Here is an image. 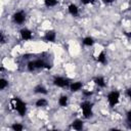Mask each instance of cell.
Returning a JSON list of instances; mask_svg holds the SVG:
<instances>
[{
  "mask_svg": "<svg viewBox=\"0 0 131 131\" xmlns=\"http://www.w3.org/2000/svg\"><path fill=\"white\" fill-rule=\"evenodd\" d=\"M12 19L16 24H23L25 21V19H26V13L24 11H16L12 15Z\"/></svg>",
  "mask_w": 131,
  "mask_h": 131,
  "instance_id": "8992f818",
  "label": "cell"
},
{
  "mask_svg": "<svg viewBox=\"0 0 131 131\" xmlns=\"http://www.w3.org/2000/svg\"><path fill=\"white\" fill-rule=\"evenodd\" d=\"M7 86H8V82H7V80H5L4 78L0 79V90L5 89Z\"/></svg>",
  "mask_w": 131,
  "mask_h": 131,
  "instance_id": "ffe728a7",
  "label": "cell"
},
{
  "mask_svg": "<svg viewBox=\"0 0 131 131\" xmlns=\"http://www.w3.org/2000/svg\"><path fill=\"white\" fill-rule=\"evenodd\" d=\"M10 106L15 110L19 116H25L26 113H27V106H26V103L24 101H21L19 98L17 97H14L10 100Z\"/></svg>",
  "mask_w": 131,
  "mask_h": 131,
  "instance_id": "6da1fadb",
  "label": "cell"
},
{
  "mask_svg": "<svg viewBox=\"0 0 131 131\" xmlns=\"http://www.w3.org/2000/svg\"><path fill=\"white\" fill-rule=\"evenodd\" d=\"M68 102H69V97L67 95H62L58 99V104L60 106H67L68 105Z\"/></svg>",
  "mask_w": 131,
  "mask_h": 131,
  "instance_id": "5bb4252c",
  "label": "cell"
},
{
  "mask_svg": "<svg viewBox=\"0 0 131 131\" xmlns=\"http://www.w3.org/2000/svg\"><path fill=\"white\" fill-rule=\"evenodd\" d=\"M34 92L37 93V94H46L47 93V90H46V88L43 85H37L34 88Z\"/></svg>",
  "mask_w": 131,
  "mask_h": 131,
  "instance_id": "4fadbf2b",
  "label": "cell"
},
{
  "mask_svg": "<svg viewBox=\"0 0 131 131\" xmlns=\"http://www.w3.org/2000/svg\"><path fill=\"white\" fill-rule=\"evenodd\" d=\"M115 0H102V2L103 3H105V4H111V3H113Z\"/></svg>",
  "mask_w": 131,
  "mask_h": 131,
  "instance_id": "d4e9b609",
  "label": "cell"
},
{
  "mask_svg": "<svg viewBox=\"0 0 131 131\" xmlns=\"http://www.w3.org/2000/svg\"><path fill=\"white\" fill-rule=\"evenodd\" d=\"M83 94H84L85 96H90V95L92 94V92H91V91H84Z\"/></svg>",
  "mask_w": 131,
  "mask_h": 131,
  "instance_id": "cb8c5ba5",
  "label": "cell"
},
{
  "mask_svg": "<svg viewBox=\"0 0 131 131\" xmlns=\"http://www.w3.org/2000/svg\"><path fill=\"white\" fill-rule=\"evenodd\" d=\"M19 34H20V37H21L23 40H26L27 41V40H31L32 39V32L29 29H27V28L21 29L20 32H19Z\"/></svg>",
  "mask_w": 131,
  "mask_h": 131,
  "instance_id": "52a82bcc",
  "label": "cell"
},
{
  "mask_svg": "<svg viewBox=\"0 0 131 131\" xmlns=\"http://www.w3.org/2000/svg\"><path fill=\"white\" fill-rule=\"evenodd\" d=\"M11 129L13 131H21L24 129V127H23V125H20L18 123H14V124L11 125Z\"/></svg>",
  "mask_w": 131,
  "mask_h": 131,
  "instance_id": "d6986e66",
  "label": "cell"
},
{
  "mask_svg": "<svg viewBox=\"0 0 131 131\" xmlns=\"http://www.w3.org/2000/svg\"><path fill=\"white\" fill-rule=\"evenodd\" d=\"M119 99H120V93L117 90L111 91L107 94V101H108V104L111 106H115L119 102Z\"/></svg>",
  "mask_w": 131,
  "mask_h": 131,
  "instance_id": "3957f363",
  "label": "cell"
},
{
  "mask_svg": "<svg viewBox=\"0 0 131 131\" xmlns=\"http://www.w3.org/2000/svg\"><path fill=\"white\" fill-rule=\"evenodd\" d=\"M43 1L47 7H53L57 4V0H43Z\"/></svg>",
  "mask_w": 131,
  "mask_h": 131,
  "instance_id": "ac0fdd59",
  "label": "cell"
},
{
  "mask_svg": "<svg viewBox=\"0 0 131 131\" xmlns=\"http://www.w3.org/2000/svg\"><path fill=\"white\" fill-rule=\"evenodd\" d=\"M69 87H70V90H71L72 92H77V91H79V90L82 89L83 84H82V82H80V81H78V82H73V83L70 84Z\"/></svg>",
  "mask_w": 131,
  "mask_h": 131,
  "instance_id": "9c48e42d",
  "label": "cell"
},
{
  "mask_svg": "<svg viewBox=\"0 0 131 131\" xmlns=\"http://www.w3.org/2000/svg\"><path fill=\"white\" fill-rule=\"evenodd\" d=\"M82 43L85 45V46H92L94 44V40L92 37H85L82 41Z\"/></svg>",
  "mask_w": 131,
  "mask_h": 131,
  "instance_id": "9a60e30c",
  "label": "cell"
},
{
  "mask_svg": "<svg viewBox=\"0 0 131 131\" xmlns=\"http://www.w3.org/2000/svg\"><path fill=\"white\" fill-rule=\"evenodd\" d=\"M53 84L57 87H60V88H64V87H68L70 86V81L69 79L67 78H63V77H55L53 79Z\"/></svg>",
  "mask_w": 131,
  "mask_h": 131,
  "instance_id": "5b68a950",
  "label": "cell"
},
{
  "mask_svg": "<svg viewBox=\"0 0 131 131\" xmlns=\"http://www.w3.org/2000/svg\"><path fill=\"white\" fill-rule=\"evenodd\" d=\"M42 68H51V66L49 63H47L46 61H44L43 59H35V60H32L28 63V70L30 72H33L37 69H42Z\"/></svg>",
  "mask_w": 131,
  "mask_h": 131,
  "instance_id": "7a4b0ae2",
  "label": "cell"
},
{
  "mask_svg": "<svg viewBox=\"0 0 131 131\" xmlns=\"http://www.w3.org/2000/svg\"><path fill=\"white\" fill-rule=\"evenodd\" d=\"M80 1L83 4H91V3H94L95 2V0H80Z\"/></svg>",
  "mask_w": 131,
  "mask_h": 131,
  "instance_id": "44dd1931",
  "label": "cell"
},
{
  "mask_svg": "<svg viewBox=\"0 0 131 131\" xmlns=\"http://www.w3.org/2000/svg\"><path fill=\"white\" fill-rule=\"evenodd\" d=\"M47 104H48V101H47L45 98H39V99L36 101V106H38V107L46 106Z\"/></svg>",
  "mask_w": 131,
  "mask_h": 131,
  "instance_id": "e0dca14e",
  "label": "cell"
},
{
  "mask_svg": "<svg viewBox=\"0 0 131 131\" xmlns=\"http://www.w3.org/2000/svg\"><path fill=\"white\" fill-rule=\"evenodd\" d=\"M97 61L100 62V63H102V64L106 63V55H105V53H104L103 51H101V52L98 54V56H97Z\"/></svg>",
  "mask_w": 131,
  "mask_h": 131,
  "instance_id": "2e32d148",
  "label": "cell"
},
{
  "mask_svg": "<svg viewBox=\"0 0 131 131\" xmlns=\"http://www.w3.org/2000/svg\"><path fill=\"white\" fill-rule=\"evenodd\" d=\"M55 38H56V34L54 31L50 30V31H47L45 33V36H44V39L48 42H54L55 41Z\"/></svg>",
  "mask_w": 131,
  "mask_h": 131,
  "instance_id": "ba28073f",
  "label": "cell"
},
{
  "mask_svg": "<svg viewBox=\"0 0 131 131\" xmlns=\"http://www.w3.org/2000/svg\"><path fill=\"white\" fill-rule=\"evenodd\" d=\"M68 10H69V12H70L72 15H74V16L78 15V13H79V8H78V6L75 5V4H70L69 7H68Z\"/></svg>",
  "mask_w": 131,
  "mask_h": 131,
  "instance_id": "8fae6325",
  "label": "cell"
},
{
  "mask_svg": "<svg viewBox=\"0 0 131 131\" xmlns=\"http://www.w3.org/2000/svg\"><path fill=\"white\" fill-rule=\"evenodd\" d=\"M127 35H128V36H130V37H131V33H130V34H127Z\"/></svg>",
  "mask_w": 131,
  "mask_h": 131,
  "instance_id": "4316f807",
  "label": "cell"
},
{
  "mask_svg": "<svg viewBox=\"0 0 131 131\" xmlns=\"http://www.w3.org/2000/svg\"><path fill=\"white\" fill-rule=\"evenodd\" d=\"M72 128L74 130H77V131L82 130L83 129V122H82V120H80V119L74 120L73 123H72Z\"/></svg>",
  "mask_w": 131,
  "mask_h": 131,
  "instance_id": "30bf717a",
  "label": "cell"
},
{
  "mask_svg": "<svg viewBox=\"0 0 131 131\" xmlns=\"http://www.w3.org/2000/svg\"><path fill=\"white\" fill-rule=\"evenodd\" d=\"M127 95H128V97L131 99V88H129V89H127Z\"/></svg>",
  "mask_w": 131,
  "mask_h": 131,
  "instance_id": "484cf974",
  "label": "cell"
},
{
  "mask_svg": "<svg viewBox=\"0 0 131 131\" xmlns=\"http://www.w3.org/2000/svg\"><path fill=\"white\" fill-rule=\"evenodd\" d=\"M127 121H128L129 123H131V111H129V112L127 113Z\"/></svg>",
  "mask_w": 131,
  "mask_h": 131,
  "instance_id": "7402d4cb",
  "label": "cell"
},
{
  "mask_svg": "<svg viewBox=\"0 0 131 131\" xmlns=\"http://www.w3.org/2000/svg\"><path fill=\"white\" fill-rule=\"evenodd\" d=\"M0 41H1V44H4L5 43V38H4V35L3 34H1V36H0Z\"/></svg>",
  "mask_w": 131,
  "mask_h": 131,
  "instance_id": "603a6c76",
  "label": "cell"
},
{
  "mask_svg": "<svg viewBox=\"0 0 131 131\" xmlns=\"http://www.w3.org/2000/svg\"><path fill=\"white\" fill-rule=\"evenodd\" d=\"M81 110H82V113H83V116L84 118L88 119L92 116V106H91V103L89 101H84L81 103Z\"/></svg>",
  "mask_w": 131,
  "mask_h": 131,
  "instance_id": "277c9868",
  "label": "cell"
},
{
  "mask_svg": "<svg viewBox=\"0 0 131 131\" xmlns=\"http://www.w3.org/2000/svg\"><path fill=\"white\" fill-rule=\"evenodd\" d=\"M94 83H95L98 87H101V88L105 87V80H104L103 77H96V78L94 79Z\"/></svg>",
  "mask_w": 131,
  "mask_h": 131,
  "instance_id": "7c38bea8",
  "label": "cell"
}]
</instances>
